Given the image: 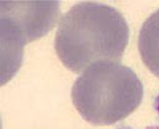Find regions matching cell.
I'll list each match as a JSON object with an SVG mask.
<instances>
[{
    "mask_svg": "<svg viewBox=\"0 0 159 129\" xmlns=\"http://www.w3.org/2000/svg\"><path fill=\"white\" fill-rule=\"evenodd\" d=\"M129 44L123 15L107 4L78 3L61 17L54 49L69 71L82 73L94 64L119 63Z\"/></svg>",
    "mask_w": 159,
    "mask_h": 129,
    "instance_id": "6da1fadb",
    "label": "cell"
},
{
    "mask_svg": "<svg viewBox=\"0 0 159 129\" xmlns=\"http://www.w3.org/2000/svg\"><path fill=\"white\" fill-rule=\"evenodd\" d=\"M145 129H159V124H155V125H150V127H146Z\"/></svg>",
    "mask_w": 159,
    "mask_h": 129,
    "instance_id": "277c9868",
    "label": "cell"
},
{
    "mask_svg": "<svg viewBox=\"0 0 159 129\" xmlns=\"http://www.w3.org/2000/svg\"><path fill=\"white\" fill-rule=\"evenodd\" d=\"M143 85L133 69L116 61L94 64L72 87V101L84 120L105 127L125 120L141 105Z\"/></svg>",
    "mask_w": 159,
    "mask_h": 129,
    "instance_id": "7a4b0ae2",
    "label": "cell"
},
{
    "mask_svg": "<svg viewBox=\"0 0 159 129\" xmlns=\"http://www.w3.org/2000/svg\"><path fill=\"white\" fill-rule=\"evenodd\" d=\"M138 51L143 64L159 79V9L142 24L138 36Z\"/></svg>",
    "mask_w": 159,
    "mask_h": 129,
    "instance_id": "3957f363",
    "label": "cell"
}]
</instances>
